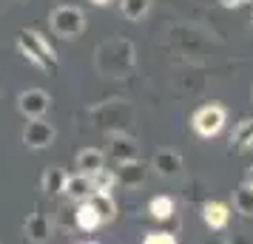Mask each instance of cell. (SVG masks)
I'll return each mask as SVG.
<instances>
[{"instance_id":"1","label":"cell","mask_w":253,"mask_h":244,"mask_svg":"<svg viewBox=\"0 0 253 244\" xmlns=\"http://www.w3.org/2000/svg\"><path fill=\"white\" fill-rule=\"evenodd\" d=\"M137 63V48L131 40H123V37H114V40H105L97 46L94 51V66L97 71L108 77V80H117V77H126L128 71L134 69Z\"/></svg>"},{"instance_id":"2","label":"cell","mask_w":253,"mask_h":244,"mask_svg":"<svg viewBox=\"0 0 253 244\" xmlns=\"http://www.w3.org/2000/svg\"><path fill=\"white\" fill-rule=\"evenodd\" d=\"M228 125V108L222 103H205L199 105L191 116V128L199 139H213Z\"/></svg>"},{"instance_id":"3","label":"cell","mask_w":253,"mask_h":244,"mask_svg":"<svg viewBox=\"0 0 253 244\" xmlns=\"http://www.w3.org/2000/svg\"><path fill=\"white\" fill-rule=\"evenodd\" d=\"M48 26H51V35L54 37H60V40H74V37H80L85 32V14L74 3H63V6H57L51 12Z\"/></svg>"},{"instance_id":"4","label":"cell","mask_w":253,"mask_h":244,"mask_svg":"<svg viewBox=\"0 0 253 244\" xmlns=\"http://www.w3.org/2000/svg\"><path fill=\"white\" fill-rule=\"evenodd\" d=\"M91 114L100 122V128H114L111 134H117V131H123V122L131 119V105L126 100H105L97 108H91Z\"/></svg>"},{"instance_id":"5","label":"cell","mask_w":253,"mask_h":244,"mask_svg":"<svg viewBox=\"0 0 253 244\" xmlns=\"http://www.w3.org/2000/svg\"><path fill=\"white\" fill-rule=\"evenodd\" d=\"M54 139H57V131L46 119H29L23 134H20V142L29 151H46V148L54 145Z\"/></svg>"},{"instance_id":"6","label":"cell","mask_w":253,"mask_h":244,"mask_svg":"<svg viewBox=\"0 0 253 244\" xmlns=\"http://www.w3.org/2000/svg\"><path fill=\"white\" fill-rule=\"evenodd\" d=\"M48 108H51V94L43 88H26L17 97V111L26 119H43Z\"/></svg>"},{"instance_id":"7","label":"cell","mask_w":253,"mask_h":244,"mask_svg":"<svg viewBox=\"0 0 253 244\" xmlns=\"http://www.w3.org/2000/svg\"><path fill=\"white\" fill-rule=\"evenodd\" d=\"M51 230H54V224L40 208H35L23 221V239L29 244H46L51 239Z\"/></svg>"},{"instance_id":"8","label":"cell","mask_w":253,"mask_h":244,"mask_svg":"<svg viewBox=\"0 0 253 244\" xmlns=\"http://www.w3.org/2000/svg\"><path fill=\"white\" fill-rule=\"evenodd\" d=\"M108 156L120 162H134L139 159V142L134 137H128L126 131H117V134H108Z\"/></svg>"},{"instance_id":"9","label":"cell","mask_w":253,"mask_h":244,"mask_svg":"<svg viewBox=\"0 0 253 244\" xmlns=\"http://www.w3.org/2000/svg\"><path fill=\"white\" fill-rule=\"evenodd\" d=\"M17 37H20L26 46H29V48L37 54V57L46 63L48 69H57V63H60V60H57V51H54V46H51V43H48V40L40 35L37 29H23Z\"/></svg>"},{"instance_id":"10","label":"cell","mask_w":253,"mask_h":244,"mask_svg":"<svg viewBox=\"0 0 253 244\" xmlns=\"http://www.w3.org/2000/svg\"><path fill=\"white\" fill-rule=\"evenodd\" d=\"M151 168H154V174L162 176V179H173V176L182 174V156L176 151H171V148H162V151L154 153V159H151Z\"/></svg>"},{"instance_id":"11","label":"cell","mask_w":253,"mask_h":244,"mask_svg":"<svg viewBox=\"0 0 253 244\" xmlns=\"http://www.w3.org/2000/svg\"><path fill=\"white\" fill-rule=\"evenodd\" d=\"M199 213H202V221L211 233H222L230 224V208L225 202H205Z\"/></svg>"},{"instance_id":"12","label":"cell","mask_w":253,"mask_h":244,"mask_svg":"<svg viewBox=\"0 0 253 244\" xmlns=\"http://www.w3.org/2000/svg\"><path fill=\"white\" fill-rule=\"evenodd\" d=\"M114 176H117V185L134 190V187H142L145 176H148V165L139 162V159H134V162H120V171H114Z\"/></svg>"},{"instance_id":"13","label":"cell","mask_w":253,"mask_h":244,"mask_svg":"<svg viewBox=\"0 0 253 244\" xmlns=\"http://www.w3.org/2000/svg\"><path fill=\"white\" fill-rule=\"evenodd\" d=\"M66 168H60V165H48L43 176H40V190L46 193V196H63V190H66Z\"/></svg>"},{"instance_id":"14","label":"cell","mask_w":253,"mask_h":244,"mask_svg":"<svg viewBox=\"0 0 253 244\" xmlns=\"http://www.w3.org/2000/svg\"><path fill=\"white\" fill-rule=\"evenodd\" d=\"M66 196H69V202H88L94 193V185H91V176L85 174H74L66 179V190H63Z\"/></svg>"},{"instance_id":"15","label":"cell","mask_w":253,"mask_h":244,"mask_svg":"<svg viewBox=\"0 0 253 244\" xmlns=\"http://www.w3.org/2000/svg\"><path fill=\"white\" fill-rule=\"evenodd\" d=\"M74 165H77V174L91 176V174H97L100 168H105V153L100 151V148H83V151L77 153Z\"/></svg>"},{"instance_id":"16","label":"cell","mask_w":253,"mask_h":244,"mask_svg":"<svg viewBox=\"0 0 253 244\" xmlns=\"http://www.w3.org/2000/svg\"><path fill=\"white\" fill-rule=\"evenodd\" d=\"M88 202H91V208L97 210V216H100V221H103V224H108V221H114V219H117L114 193H108V190H94Z\"/></svg>"},{"instance_id":"17","label":"cell","mask_w":253,"mask_h":244,"mask_svg":"<svg viewBox=\"0 0 253 244\" xmlns=\"http://www.w3.org/2000/svg\"><path fill=\"white\" fill-rule=\"evenodd\" d=\"M74 227L83 233H94L97 227H103L97 210L91 208V202H77V208H74Z\"/></svg>"},{"instance_id":"18","label":"cell","mask_w":253,"mask_h":244,"mask_svg":"<svg viewBox=\"0 0 253 244\" xmlns=\"http://www.w3.org/2000/svg\"><path fill=\"white\" fill-rule=\"evenodd\" d=\"M148 213L154 216L157 221H168L173 219V213H176V202H173V196H154L148 202Z\"/></svg>"},{"instance_id":"19","label":"cell","mask_w":253,"mask_h":244,"mask_svg":"<svg viewBox=\"0 0 253 244\" xmlns=\"http://www.w3.org/2000/svg\"><path fill=\"white\" fill-rule=\"evenodd\" d=\"M151 9V0H120V14L131 20V23H139Z\"/></svg>"},{"instance_id":"20","label":"cell","mask_w":253,"mask_h":244,"mask_svg":"<svg viewBox=\"0 0 253 244\" xmlns=\"http://www.w3.org/2000/svg\"><path fill=\"white\" fill-rule=\"evenodd\" d=\"M233 210L239 216H253V187L242 182L236 190H233Z\"/></svg>"},{"instance_id":"21","label":"cell","mask_w":253,"mask_h":244,"mask_svg":"<svg viewBox=\"0 0 253 244\" xmlns=\"http://www.w3.org/2000/svg\"><path fill=\"white\" fill-rule=\"evenodd\" d=\"M251 137H253V116H245L239 125L233 128V134H230V151H242Z\"/></svg>"},{"instance_id":"22","label":"cell","mask_w":253,"mask_h":244,"mask_svg":"<svg viewBox=\"0 0 253 244\" xmlns=\"http://www.w3.org/2000/svg\"><path fill=\"white\" fill-rule=\"evenodd\" d=\"M91 185H94V190H114V185H117V176H114V171H108V168H100L97 174H91Z\"/></svg>"},{"instance_id":"23","label":"cell","mask_w":253,"mask_h":244,"mask_svg":"<svg viewBox=\"0 0 253 244\" xmlns=\"http://www.w3.org/2000/svg\"><path fill=\"white\" fill-rule=\"evenodd\" d=\"M51 224H57V227H63V230H71V227H74V202H69V205H60V208L54 210V219H51Z\"/></svg>"},{"instance_id":"24","label":"cell","mask_w":253,"mask_h":244,"mask_svg":"<svg viewBox=\"0 0 253 244\" xmlns=\"http://www.w3.org/2000/svg\"><path fill=\"white\" fill-rule=\"evenodd\" d=\"M14 46H17V51L23 54V60H26V63H32V66H35L37 71H48V66H46V63H43V60H40V57H37V54H35V51H32V48L26 46V43H23V40H20V37L14 40Z\"/></svg>"},{"instance_id":"25","label":"cell","mask_w":253,"mask_h":244,"mask_svg":"<svg viewBox=\"0 0 253 244\" xmlns=\"http://www.w3.org/2000/svg\"><path fill=\"white\" fill-rule=\"evenodd\" d=\"M142 244H179V242H176V236L168 233V230H151V233H145Z\"/></svg>"},{"instance_id":"26","label":"cell","mask_w":253,"mask_h":244,"mask_svg":"<svg viewBox=\"0 0 253 244\" xmlns=\"http://www.w3.org/2000/svg\"><path fill=\"white\" fill-rule=\"evenodd\" d=\"M219 3H222L225 9H242V6H248L251 0H219Z\"/></svg>"},{"instance_id":"27","label":"cell","mask_w":253,"mask_h":244,"mask_svg":"<svg viewBox=\"0 0 253 244\" xmlns=\"http://www.w3.org/2000/svg\"><path fill=\"white\" fill-rule=\"evenodd\" d=\"M202 244H228V242H225L222 236H208V239H205Z\"/></svg>"},{"instance_id":"28","label":"cell","mask_w":253,"mask_h":244,"mask_svg":"<svg viewBox=\"0 0 253 244\" xmlns=\"http://www.w3.org/2000/svg\"><path fill=\"white\" fill-rule=\"evenodd\" d=\"M245 185H251V187H253V165L248 168V174H245Z\"/></svg>"},{"instance_id":"29","label":"cell","mask_w":253,"mask_h":244,"mask_svg":"<svg viewBox=\"0 0 253 244\" xmlns=\"http://www.w3.org/2000/svg\"><path fill=\"white\" fill-rule=\"evenodd\" d=\"M88 3H94V6H108L111 0H88Z\"/></svg>"},{"instance_id":"30","label":"cell","mask_w":253,"mask_h":244,"mask_svg":"<svg viewBox=\"0 0 253 244\" xmlns=\"http://www.w3.org/2000/svg\"><path fill=\"white\" fill-rule=\"evenodd\" d=\"M242 151H253V137L248 142H245V148H242Z\"/></svg>"},{"instance_id":"31","label":"cell","mask_w":253,"mask_h":244,"mask_svg":"<svg viewBox=\"0 0 253 244\" xmlns=\"http://www.w3.org/2000/svg\"><path fill=\"white\" fill-rule=\"evenodd\" d=\"M85 244H97V242H85Z\"/></svg>"},{"instance_id":"32","label":"cell","mask_w":253,"mask_h":244,"mask_svg":"<svg viewBox=\"0 0 253 244\" xmlns=\"http://www.w3.org/2000/svg\"><path fill=\"white\" fill-rule=\"evenodd\" d=\"M251 26H253V17H251Z\"/></svg>"}]
</instances>
